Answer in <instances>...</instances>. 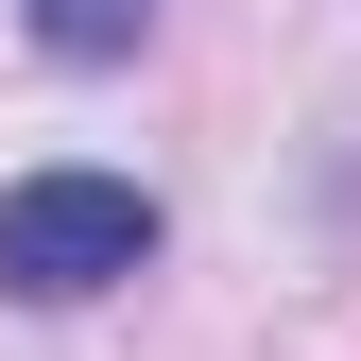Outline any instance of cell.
<instances>
[{
	"instance_id": "7a4b0ae2",
	"label": "cell",
	"mask_w": 361,
	"mask_h": 361,
	"mask_svg": "<svg viewBox=\"0 0 361 361\" xmlns=\"http://www.w3.org/2000/svg\"><path fill=\"white\" fill-rule=\"evenodd\" d=\"M35 35H52L69 69H121V52L155 35V0H35Z\"/></svg>"
},
{
	"instance_id": "6da1fadb",
	"label": "cell",
	"mask_w": 361,
	"mask_h": 361,
	"mask_svg": "<svg viewBox=\"0 0 361 361\" xmlns=\"http://www.w3.org/2000/svg\"><path fill=\"white\" fill-rule=\"evenodd\" d=\"M155 258V190L138 172H18L0 190V293H35V310H86V293H121Z\"/></svg>"
}]
</instances>
